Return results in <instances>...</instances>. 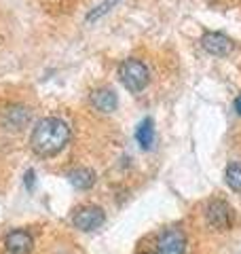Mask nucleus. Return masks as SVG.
<instances>
[{
    "label": "nucleus",
    "instance_id": "4",
    "mask_svg": "<svg viewBox=\"0 0 241 254\" xmlns=\"http://www.w3.org/2000/svg\"><path fill=\"white\" fill-rule=\"evenodd\" d=\"M201 47L210 53V55H216V58H227V55L233 51V41L222 34V32H205L201 36Z\"/></svg>",
    "mask_w": 241,
    "mask_h": 254
},
{
    "label": "nucleus",
    "instance_id": "1",
    "mask_svg": "<svg viewBox=\"0 0 241 254\" xmlns=\"http://www.w3.org/2000/svg\"><path fill=\"white\" fill-rule=\"evenodd\" d=\"M70 136V125L66 121L58 117H47L32 129L30 146L38 157H55L66 148Z\"/></svg>",
    "mask_w": 241,
    "mask_h": 254
},
{
    "label": "nucleus",
    "instance_id": "14",
    "mask_svg": "<svg viewBox=\"0 0 241 254\" xmlns=\"http://www.w3.org/2000/svg\"><path fill=\"white\" fill-rule=\"evenodd\" d=\"M34 185H36V174H34V170H28L26 172V189L34 190Z\"/></svg>",
    "mask_w": 241,
    "mask_h": 254
},
{
    "label": "nucleus",
    "instance_id": "12",
    "mask_svg": "<svg viewBox=\"0 0 241 254\" xmlns=\"http://www.w3.org/2000/svg\"><path fill=\"white\" fill-rule=\"evenodd\" d=\"M224 180H227V185L231 190H237V193H241V163L235 161L231 163L227 172H224Z\"/></svg>",
    "mask_w": 241,
    "mask_h": 254
},
{
    "label": "nucleus",
    "instance_id": "8",
    "mask_svg": "<svg viewBox=\"0 0 241 254\" xmlns=\"http://www.w3.org/2000/svg\"><path fill=\"white\" fill-rule=\"evenodd\" d=\"M4 246L11 254H30L32 246H34V240H32V235L28 231L17 229V231H11L9 235H6Z\"/></svg>",
    "mask_w": 241,
    "mask_h": 254
},
{
    "label": "nucleus",
    "instance_id": "11",
    "mask_svg": "<svg viewBox=\"0 0 241 254\" xmlns=\"http://www.w3.org/2000/svg\"><path fill=\"white\" fill-rule=\"evenodd\" d=\"M68 178L72 182V187H76L78 190H87V189H91L95 185V172L87 170V168H78L74 172H70Z\"/></svg>",
    "mask_w": 241,
    "mask_h": 254
},
{
    "label": "nucleus",
    "instance_id": "6",
    "mask_svg": "<svg viewBox=\"0 0 241 254\" xmlns=\"http://www.w3.org/2000/svg\"><path fill=\"white\" fill-rule=\"evenodd\" d=\"M104 220H106V216H104V210L102 208H95V205L80 208L74 214V218H72L74 227L80 229V231H95L98 227L104 225Z\"/></svg>",
    "mask_w": 241,
    "mask_h": 254
},
{
    "label": "nucleus",
    "instance_id": "9",
    "mask_svg": "<svg viewBox=\"0 0 241 254\" xmlns=\"http://www.w3.org/2000/svg\"><path fill=\"white\" fill-rule=\"evenodd\" d=\"M91 104L100 110V113H112V110H117L119 106V98L115 89H110V87H102V89H95L91 93Z\"/></svg>",
    "mask_w": 241,
    "mask_h": 254
},
{
    "label": "nucleus",
    "instance_id": "2",
    "mask_svg": "<svg viewBox=\"0 0 241 254\" xmlns=\"http://www.w3.org/2000/svg\"><path fill=\"white\" fill-rule=\"evenodd\" d=\"M119 78L123 87L127 91L131 93H140L146 89V85L150 81V72L146 68V64L135 60V58H129V60H123L119 66Z\"/></svg>",
    "mask_w": 241,
    "mask_h": 254
},
{
    "label": "nucleus",
    "instance_id": "5",
    "mask_svg": "<svg viewBox=\"0 0 241 254\" xmlns=\"http://www.w3.org/2000/svg\"><path fill=\"white\" fill-rule=\"evenodd\" d=\"M186 252V237L180 229H167L161 233L157 242V254H184Z\"/></svg>",
    "mask_w": 241,
    "mask_h": 254
},
{
    "label": "nucleus",
    "instance_id": "13",
    "mask_svg": "<svg viewBox=\"0 0 241 254\" xmlns=\"http://www.w3.org/2000/svg\"><path fill=\"white\" fill-rule=\"evenodd\" d=\"M120 2V0H102V2L95 6L93 11H89L87 13V23H93V21H98V19H102L106 13H110L115 6Z\"/></svg>",
    "mask_w": 241,
    "mask_h": 254
},
{
    "label": "nucleus",
    "instance_id": "3",
    "mask_svg": "<svg viewBox=\"0 0 241 254\" xmlns=\"http://www.w3.org/2000/svg\"><path fill=\"white\" fill-rule=\"evenodd\" d=\"M205 220L212 229H218V231H227L231 229V222H233V210L227 201L222 199H214L207 203L205 208Z\"/></svg>",
    "mask_w": 241,
    "mask_h": 254
},
{
    "label": "nucleus",
    "instance_id": "10",
    "mask_svg": "<svg viewBox=\"0 0 241 254\" xmlns=\"http://www.w3.org/2000/svg\"><path fill=\"white\" fill-rule=\"evenodd\" d=\"M135 140H138V144L144 150H150L155 146V123H152V119H144V121L138 125V129H135Z\"/></svg>",
    "mask_w": 241,
    "mask_h": 254
},
{
    "label": "nucleus",
    "instance_id": "15",
    "mask_svg": "<svg viewBox=\"0 0 241 254\" xmlns=\"http://www.w3.org/2000/svg\"><path fill=\"white\" fill-rule=\"evenodd\" d=\"M233 106H235L237 115H241V95H237V98H235V104H233Z\"/></svg>",
    "mask_w": 241,
    "mask_h": 254
},
{
    "label": "nucleus",
    "instance_id": "7",
    "mask_svg": "<svg viewBox=\"0 0 241 254\" xmlns=\"http://www.w3.org/2000/svg\"><path fill=\"white\" fill-rule=\"evenodd\" d=\"M28 121H30V108L21 104H13L2 113V123L6 129H15V131L23 129L28 125Z\"/></svg>",
    "mask_w": 241,
    "mask_h": 254
}]
</instances>
